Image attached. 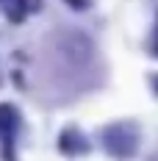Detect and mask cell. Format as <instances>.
<instances>
[{"mask_svg":"<svg viewBox=\"0 0 158 161\" xmlns=\"http://www.w3.org/2000/svg\"><path fill=\"white\" fill-rule=\"evenodd\" d=\"M103 139H106V145L111 147V153H119V156H128V153L133 150V145H136V136L128 128H122V125L108 128L103 133Z\"/></svg>","mask_w":158,"mask_h":161,"instance_id":"obj_1","label":"cell"},{"mask_svg":"<svg viewBox=\"0 0 158 161\" xmlns=\"http://www.w3.org/2000/svg\"><path fill=\"white\" fill-rule=\"evenodd\" d=\"M67 3H69V6H75V8H80V6H86L89 0H67Z\"/></svg>","mask_w":158,"mask_h":161,"instance_id":"obj_2","label":"cell"},{"mask_svg":"<svg viewBox=\"0 0 158 161\" xmlns=\"http://www.w3.org/2000/svg\"><path fill=\"white\" fill-rule=\"evenodd\" d=\"M155 92H158V83H155Z\"/></svg>","mask_w":158,"mask_h":161,"instance_id":"obj_5","label":"cell"},{"mask_svg":"<svg viewBox=\"0 0 158 161\" xmlns=\"http://www.w3.org/2000/svg\"><path fill=\"white\" fill-rule=\"evenodd\" d=\"M25 6H31V8H39V0H22Z\"/></svg>","mask_w":158,"mask_h":161,"instance_id":"obj_3","label":"cell"},{"mask_svg":"<svg viewBox=\"0 0 158 161\" xmlns=\"http://www.w3.org/2000/svg\"><path fill=\"white\" fill-rule=\"evenodd\" d=\"M153 50H155V53H158V39H155V47H153Z\"/></svg>","mask_w":158,"mask_h":161,"instance_id":"obj_4","label":"cell"}]
</instances>
